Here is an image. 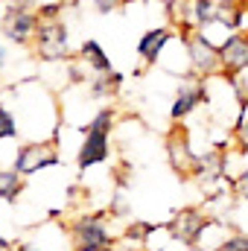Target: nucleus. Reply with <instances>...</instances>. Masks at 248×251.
<instances>
[{"label":"nucleus","instance_id":"obj_23","mask_svg":"<svg viewBox=\"0 0 248 251\" xmlns=\"http://www.w3.org/2000/svg\"><path fill=\"white\" fill-rule=\"evenodd\" d=\"M237 193H240V199H246L248 201V170L237 178Z\"/></svg>","mask_w":248,"mask_h":251},{"label":"nucleus","instance_id":"obj_13","mask_svg":"<svg viewBox=\"0 0 248 251\" xmlns=\"http://www.w3.org/2000/svg\"><path fill=\"white\" fill-rule=\"evenodd\" d=\"M120 85H123V76H120V73H114V70H111V73H97L94 82H91V88H88V94H91L94 100H102V97L117 94Z\"/></svg>","mask_w":248,"mask_h":251},{"label":"nucleus","instance_id":"obj_1","mask_svg":"<svg viewBox=\"0 0 248 251\" xmlns=\"http://www.w3.org/2000/svg\"><path fill=\"white\" fill-rule=\"evenodd\" d=\"M70 234H73L76 251H114V237L108 234L105 219L97 216V213L73 219Z\"/></svg>","mask_w":248,"mask_h":251},{"label":"nucleus","instance_id":"obj_6","mask_svg":"<svg viewBox=\"0 0 248 251\" xmlns=\"http://www.w3.org/2000/svg\"><path fill=\"white\" fill-rule=\"evenodd\" d=\"M59 164V155L53 146H44V143H26L15 152V164L12 170H18L21 176H35L41 173L44 167H56Z\"/></svg>","mask_w":248,"mask_h":251},{"label":"nucleus","instance_id":"obj_21","mask_svg":"<svg viewBox=\"0 0 248 251\" xmlns=\"http://www.w3.org/2000/svg\"><path fill=\"white\" fill-rule=\"evenodd\" d=\"M125 0H94V9H97L99 15H111V12H117Z\"/></svg>","mask_w":248,"mask_h":251},{"label":"nucleus","instance_id":"obj_20","mask_svg":"<svg viewBox=\"0 0 248 251\" xmlns=\"http://www.w3.org/2000/svg\"><path fill=\"white\" fill-rule=\"evenodd\" d=\"M237 137L243 140V146L248 149V102H243V111H240V123H237Z\"/></svg>","mask_w":248,"mask_h":251},{"label":"nucleus","instance_id":"obj_14","mask_svg":"<svg viewBox=\"0 0 248 251\" xmlns=\"http://www.w3.org/2000/svg\"><path fill=\"white\" fill-rule=\"evenodd\" d=\"M24 193V176L18 170H0V199L3 201H18V196Z\"/></svg>","mask_w":248,"mask_h":251},{"label":"nucleus","instance_id":"obj_15","mask_svg":"<svg viewBox=\"0 0 248 251\" xmlns=\"http://www.w3.org/2000/svg\"><path fill=\"white\" fill-rule=\"evenodd\" d=\"M216 21L225 24L228 29H237L240 21H243V6H240L237 0H222V3H216Z\"/></svg>","mask_w":248,"mask_h":251},{"label":"nucleus","instance_id":"obj_17","mask_svg":"<svg viewBox=\"0 0 248 251\" xmlns=\"http://www.w3.org/2000/svg\"><path fill=\"white\" fill-rule=\"evenodd\" d=\"M155 231V225H149V222H131V225H125L123 237L128 243H137V246H143L146 240H149V234Z\"/></svg>","mask_w":248,"mask_h":251},{"label":"nucleus","instance_id":"obj_4","mask_svg":"<svg viewBox=\"0 0 248 251\" xmlns=\"http://www.w3.org/2000/svg\"><path fill=\"white\" fill-rule=\"evenodd\" d=\"M3 35L12 44H29L35 41V29H38V12H32L29 6H9V12L0 21Z\"/></svg>","mask_w":248,"mask_h":251},{"label":"nucleus","instance_id":"obj_19","mask_svg":"<svg viewBox=\"0 0 248 251\" xmlns=\"http://www.w3.org/2000/svg\"><path fill=\"white\" fill-rule=\"evenodd\" d=\"M216 251H248V237L246 234H234V237H228Z\"/></svg>","mask_w":248,"mask_h":251},{"label":"nucleus","instance_id":"obj_16","mask_svg":"<svg viewBox=\"0 0 248 251\" xmlns=\"http://www.w3.org/2000/svg\"><path fill=\"white\" fill-rule=\"evenodd\" d=\"M190 15H193L196 29H204V26L216 24V3H213V0H193Z\"/></svg>","mask_w":248,"mask_h":251},{"label":"nucleus","instance_id":"obj_2","mask_svg":"<svg viewBox=\"0 0 248 251\" xmlns=\"http://www.w3.org/2000/svg\"><path fill=\"white\" fill-rule=\"evenodd\" d=\"M67 26L59 18H38L35 29V53L44 62H62L67 59Z\"/></svg>","mask_w":248,"mask_h":251},{"label":"nucleus","instance_id":"obj_18","mask_svg":"<svg viewBox=\"0 0 248 251\" xmlns=\"http://www.w3.org/2000/svg\"><path fill=\"white\" fill-rule=\"evenodd\" d=\"M18 134V126H15V117L9 114L6 105H0V140H12Z\"/></svg>","mask_w":248,"mask_h":251},{"label":"nucleus","instance_id":"obj_10","mask_svg":"<svg viewBox=\"0 0 248 251\" xmlns=\"http://www.w3.org/2000/svg\"><path fill=\"white\" fill-rule=\"evenodd\" d=\"M108 134L105 131H94V128H85V143H82V149H79V158H76V164H79V170H88V167H94V164H102L105 158H108Z\"/></svg>","mask_w":248,"mask_h":251},{"label":"nucleus","instance_id":"obj_7","mask_svg":"<svg viewBox=\"0 0 248 251\" xmlns=\"http://www.w3.org/2000/svg\"><path fill=\"white\" fill-rule=\"evenodd\" d=\"M207 231V216L201 213V210H196V207H184V210H178L175 213V219L170 222V234L178 240V243H184V246H198V240H201V234Z\"/></svg>","mask_w":248,"mask_h":251},{"label":"nucleus","instance_id":"obj_11","mask_svg":"<svg viewBox=\"0 0 248 251\" xmlns=\"http://www.w3.org/2000/svg\"><path fill=\"white\" fill-rule=\"evenodd\" d=\"M170 38H173L170 26H155V29L143 32V38L137 41V56L143 59V64H155L158 62L161 53H164V47L170 44Z\"/></svg>","mask_w":248,"mask_h":251},{"label":"nucleus","instance_id":"obj_8","mask_svg":"<svg viewBox=\"0 0 248 251\" xmlns=\"http://www.w3.org/2000/svg\"><path fill=\"white\" fill-rule=\"evenodd\" d=\"M222 53V73L225 76H240L248 70V35L246 32H231L225 44L219 47Z\"/></svg>","mask_w":248,"mask_h":251},{"label":"nucleus","instance_id":"obj_3","mask_svg":"<svg viewBox=\"0 0 248 251\" xmlns=\"http://www.w3.org/2000/svg\"><path fill=\"white\" fill-rule=\"evenodd\" d=\"M181 41L187 44V56H190L193 70H196L198 76L222 73V53H219V47H213L201 32H184Z\"/></svg>","mask_w":248,"mask_h":251},{"label":"nucleus","instance_id":"obj_24","mask_svg":"<svg viewBox=\"0 0 248 251\" xmlns=\"http://www.w3.org/2000/svg\"><path fill=\"white\" fill-rule=\"evenodd\" d=\"M15 251H41V249H35V246H29V243H21V246H15Z\"/></svg>","mask_w":248,"mask_h":251},{"label":"nucleus","instance_id":"obj_9","mask_svg":"<svg viewBox=\"0 0 248 251\" xmlns=\"http://www.w3.org/2000/svg\"><path fill=\"white\" fill-rule=\"evenodd\" d=\"M204 97H207L204 82H187V85H181L178 94H175V100H173V105H170V117H173V123H178V120H184L187 114H193V111L201 105Z\"/></svg>","mask_w":248,"mask_h":251},{"label":"nucleus","instance_id":"obj_22","mask_svg":"<svg viewBox=\"0 0 248 251\" xmlns=\"http://www.w3.org/2000/svg\"><path fill=\"white\" fill-rule=\"evenodd\" d=\"M59 12H62V3H47L38 9V18H59Z\"/></svg>","mask_w":248,"mask_h":251},{"label":"nucleus","instance_id":"obj_26","mask_svg":"<svg viewBox=\"0 0 248 251\" xmlns=\"http://www.w3.org/2000/svg\"><path fill=\"white\" fill-rule=\"evenodd\" d=\"M0 67H6V47L0 44Z\"/></svg>","mask_w":248,"mask_h":251},{"label":"nucleus","instance_id":"obj_25","mask_svg":"<svg viewBox=\"0 0 248 251\" xmlns=\"http://www.w3.org/2000/svg\"><path fill=\"white\" fill-rule=\"evenodd\" d=\"M0 251H15V246H12L9 240H3V237H0Z\"/></svg>","mask_w":248,"mask_h":251},{"label":"nucleus","instance_id":"obj_27","mask_svg":"<svg viewBox=\"0 0 248 251\" xmlns=\"http://www.w3.org/2000/svg\"><path fill=\"white\" fill-rule=\"evenodd\" d=\"M12 6H32V0H12Z\"/></svg>","mask_w":248,"mask_h":251},{"label":"nucleus","instance_id":"obj_12","mask_svg":"<svg viewBox=\"0 0 248 251\" xmlns=\"http://www.w3.org/2000/svg\"><path fill=\"white\" fill-rule=\"evenodd\" d=\"M79 59H82L85 67H91L94 73H111V70H114V67H111V59L105 56V50H102V44H99L97 38H85V41H82Z\"/></svg>","mask_w":248,"mask_h":251},{"label":"nucleus","instance_id":"obj_5","mask_svg":"<svg viewBox=\"0 0 248 251\" xmlns=\"http://www.w3.org/2000/svg\"><path fill=\"white\" fill-rule=\"evenodd\" d=\"M167 152H170V161L178 173L184 176H198L201 167H204V158H198L193 149H190V137H187V128L184 126H173L170 128V137H167Z\"/></svg>","mask_w":248,"mask_h":251}]
</instances>
